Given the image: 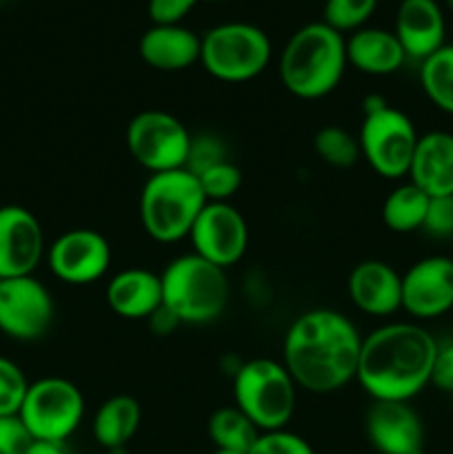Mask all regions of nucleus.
Returning <instances> with one entry per match:
<instances>
[{
    "instance_id": "32",
    "label": "nucleus",
    "mask_w": 453,
    "mask_h": 454,
    "mask_svg": "<svg viewBox=\"0 0 453 454\" xmlns=\"http://www.w3.org/2000/svg\"><path fill=\"white\" fill-rule=\"evenodd\" d=\"M226 153L225 146L218 137L211 136H198L191 137V149L189 158H187V171H191L194 176H200L203 171H207L209 167L218 162H225Z\"/></svg>"
},
{
    "instance_id": "10",
    "label": "nucleus",
    "mask_w": 453,
    "mask_h": 454,
    "mask_svg": "<svg viewBox=\"0 0 453 454\" xmlns=\"http://www.w3.org/2000/svg\"><path fill=\"white\" fill-rule=\"evenodd\" d=\"M127 146L131 158L147 171H176L187 167L191 133L167 111H142L129 122Z\"/></svg>"
},
{
    "instance_id": "17",
    "label": "nucleus",
    "mask_w": 453,
    "mask_h": 454,
    "mask_svg": "<svg viewBox=\"0 0 453 454\" xmlns=\"http://www.w3.org/2000/svg\"><path fill=\"white\" fill-rule=\"evenodd\" d=\"M395 38L404 56L426 60L444 47V16L435 0H402L395 13Z\"/></svg>"
},
{
    "instance_id": "34",
    "label": "nucleus",
    "mask_w": 453,
    "mask_h": 454,
    "mask_svg": "<svg viewBox=\"0 0 453 454\" xmlns=\"http://www.w3.org/2000/svg\"><path fill=\"white\" fill-rule=\"evenodd\" d=\"M198 3L200 0H149L147 13L154 25H180L182 18L194 12Z\"/></svg>"
},
{
    "instance_id": "26",
    "label": "nucleus",
    "mask_w": 453,
    "mask_h": 454,
    "mask_svg": "<svg viewBox=\"0 0 453 454\" xmlns=\"http://www.w3.org/2000/svg\"><path fill=\"white\" fill-rule=\"evenodd\" d=\"M420 82L426 98L440 111L453 115V44H444L422 60Z\"/></svg>"
},
{
    "instance_id": "23",
    "label": "nucleus",
    "mask_w": 453,
    "mask_h": 454,
    "mask_svg": "<svg viewBox=\"0 0 453 454\" xmlns=\"http://www.w3.org/2000/svg\"><path fill=\"white\" fill-rule=\"evenodd\" d=\"M140 403L129 395H115L107 399L93 415V439L107 450H123L140 428Z\"/></svg>"
},
{
    "instance_id": "16",
    "label": "nucleus",
    "mask_w": 453,
    "mask_h": 454,
    "mask_svg": "<svg viewBox=\"0 0 453 454\" xmlns=\"http://www.w3.org/2000/svg\"><path fill=\"white\" fill-rule=\"evenodd\" d=\"M364 430L380 454H425V424L409 402H373Z\"/></svg>"
},
{
    "instance_id": "27",
    "label": "nucleus",
    "mask_w": 453,
    "mask_h": 454,
    "mask_svg": "<svg viewBox=\"0 0 453 454\" xmlns=\"http://www.w3.org/2000/svg\"><path fill=\"white\" fill-rule=\"evenodd\" d=\"M314 149L322 162L336 168H349L358 162V158H362L358 137L351 136L346 129L333 127V124L322 127L315 133Z\"/></svg>"
},
{
    "instance_id": "3",
    "label": "nucleus",
    "mask_w": 453,
    "mask_h": 454,
    "mask_svg": "<svg viewBox=\"0 0 453 454\" xmlns=\"http://www.w3.org/2000/svg\"><path fill=\"white\" fill-rule=\"evenodd\" d=\"M346 65L345 35L324 22H309L284 44L280 80L296 98L318 100L340 84Z\"/></svg>"
},
{
    "instance_id": "5",
    "label": "nucleus",
    "mask_w": 453,
    "mask_h": 454,
    "mask_svg": "<svg viewBox=\"0 0 453 454\" xmlns=\"http://www.w3.org/2000/svg\"><path fill=\"white\" fill-rule=\"evenodd\" d=\"M204 204L203 186L187 168L151 173L140 193V222L155 242H178L189 238Z\"/></svg>"
},
{
    "instance_id": "25",
    "label": "nucleus",
    "mask_w": 453,
    "mask_h": 454,
    "mask_svg": "<svg viewBox=\"0 0 453 454\" xmlns=\"http://www.w3.org/2000/svg\"><path fill=\"white\" fill-rule=\"evenodd\" d=\"M429 200V195L417 189L413 182L391 191L382 207V220H385L386 229H391L393 233H411V231L422 229Z\"/></svg>"
},
{
    "instance_id": "8",
    "label": "nucleus",
    "mask_w": 453,
    "mask_h": 454,
    "mask_svg": "<svg viewBox=\"0 0 453 454\" xmlns=\"http://www.w3.org/2000/svg\"><path fill=\"white\" fill-rule=\"evenodd\" d=\"M271 60V40L249 22H225L203 35L200 62L222 82H247L260 75Z\"/></svg>"
},
{
    "instance_id": "33",
    "label": "nucleus",
    "mask_w": 453,
    "mask_h": 454,
    "mask_svg": "<svg viewBox=\"0 0 453 454\" xmlns=\"http://www.w3.org/2000/svg\"><path fill=\"white\" fill-rule=\"evenodd\" d=\"M422 229L433 238H451L453 235V195L431 198Z\"/></svg>"
},
{
    "instance_id": "1",
    "label": "nucleus",
    "mask_w": 453,
    "mask_h": 454,
    "mask_svg": "<svg viewBox=\"0 0 453 454\" xmlns=\"http://www.w3.org/2000/svg\"><path fill=\"white\" fill-rule=\"evenodd\" d=\"M362 337L349 317L338 310L315 309L289 326L282 364L296 386L315 395L345 388L358 375Z\"/></svg>"
},
{
    "instance_id": "41",
    "label": "nucleus",
    "mask_w": 453,
    "mask_h": 454,
    "mask_svg": "<svg viewBox=\"0 0 453 454\" xmlns=\"http://www.w3.org/2000/svg\"><path fill=\"white\" fill-rule=\"evenodd\" d=\"M204 3H220V0H204Z\"/></svg>"
},
{
    "instance_id": "39",
    "label": "nucleus",
    "mask_w": 453,
    "mask_h": 454,
    "mask_svg": "<svg viewBox=\"0 0 453 454\" xmlns=\"http://www.w3.org/2000/svg\"><path fill=\"white\" fill-rule=\"evenodd\" d=\"M213 454H244V452H231V450H216Z\"/></svg>"
},
{
    "instance_id": "2",
    "label": "nucleus",
    "mask_w": 453,
    "mask_h": 454,
    "mask_svg": "<svg viewBox=\"0 0 453 454\" xmlns=\"http://www.w3.org/2000/svg\"><path fill=\"white\" fill-rule=\"evenodd\" d=\"M438 341L417 324H386L362 340L355 380L373 402H411L431 384Z\"/></svg>"
},
{
    "instance_id": "42",
    "label": "nucleus",
    "mask_w": 453,
    "mask_h": 454,
    "mask_svg": "<svg viewBox=\"0 0 453 454\" xmlns=\"http://www.w3.org/2000/svg\"><path fill=\"white\" fill-rule=\"evenodd\" d=\"M0 3H3V0H0Z\"/></svg>"
},
{
    "instance_id": "36",
    "label": "nucleus",
    "mask_w": 453,
    "mask_h": 454,
    "mask_svg": "<svg viewBox=\"0 0 453 454\" xmlns=\"http://www.w3.org/2000/svg\"><path fill=\"white\" fill-rule=\"evenodd\" d=\"M431 384L442 393H453V341L438 344L433 368H431Z\"/></svg>"
},
{
    "instance_id": "40",
    "label": "nucleus",
    "mask_w": 453,
    "mask_h": 454,
    "mask_svg": "<svg viewBox=\"0 0 453 454\" xmlns=\"http://www.w3.org/2000/svg\"><path fill=\"white\" fill-rule=\"evenodd\" d=\"M444 3H447V7L453 12V0H444Z\"/></svg>"
},
{
    "instance_id": "21",
    "label": "nucleus",
    "mask_w": 453,
    "mask_h": 454,
    "mask_svg": "<svg viewBox=\"0 0 453 454\" xmlns=\"http://www.w3.org/2000/svg\"><path fill=\"white\" fill-rule=\"evenodd\" d=\"M107 304L118 317L149 319L163 306L160 275L147 269H127L107 286Z\"/></svg>"
},
{
    "instance_id": "13",
    "label": "nucleus",
    "mask_w": 453,
    "mask_h": 454,
    "mask_svg": "<svg viewBox=\"0 0 453 454\" xmlns=\"http://www.w3.org/2000/svg\"><path fill=\"white\" fill-rule=\"evenodd\" d=\"M111 247L93 229H71L49 247V269L71 286L93 284L109 270Z\"/></svg>"
},
{
    "instance_id": "30",
    "label": "nucleus",
    "mask_w": 453,
    "mask_h": 454,
    "mask_svg": "<svg viewBox=\"0 0 453 454\" xmlns=\"http://www.w3.org/2000/svg\"><path fill=\"white\" fill-rule=\"evenodd\" d=\"M27 388L25 372L12 359L0 357V417H18Z\"/></svg>"
},
{
    "instance_id": "14",
    "label": "nucleus",
    "mask_w": 453,
    "mask_h": 454,
    "mask_svg": "<svg viewBox=\"0 0 453 454\" xmlns=\"http://www.w3.org/2000/svg\"><path fill=\"white\" fill-rule=\"evenodd\" d=\"M44 253L38 217L25 207H0V279L25 278L36 270Z\"/></svg>"
},
{
    "instance_id": "38",
    "label": "nucleus",
    "mask_w": 453,
    "mask_h": 454,
    "mask_svg": "<svg viewBox=\"0 0 453 454\" xmlns=\"http://www.w3.org/2000/svg\"><path fill=\"white\" fill-rule=\"evenodd\" d=\"M27 454H69L65 450V443L53 442H31Z\"/></svg>"
},
{
    "instance_id": "24",
    "label": "nucleus",
    "mask_w": 453,
    "mask_h": 454,
    "mask_svg": "<svg viewBox=\"0 0 453 454\" xmlns=\"http://www.w3.org/2000/svg\"><path fill=\"white\" fill-rule=\"evenodd\" d=\"M207 433L211 437L216 450L244 454H249L253 443H256V439L260 437V430L235 406H225L213 411L211 417H209Z\"/></svg>"
},
{
    "instance_id": "29",
    "label": "nucleus",
    "mask_w": 453,
    "mask_h": 454,
    "mask_svg": "<svg viewBox=\"0 0 453 454\" xmlns=\"http://www.w3.org/2000/svg\"><path fill=\"white\" fill-rule=\"evenodd\" d=\"M195 177L203 186L207 202H229V198H234L240 186H242V173L229 160L213 164V167H209L207 171Z\"/></svg>"
},
{
    "instance_id": "28",
    "label": "nucleus",
    "mask_w": 453,
    "mask_h": 454,
    "mask_svg": "<svg viewBox=\"0 0 453 454\" xmlns=\"http://www.w3.org/2000/svg\"><path fill=\"white\" fill-rule=\"evenodd\" d=\"M378 0H324V25L340 31H358L373 16Z\"/></svg>"
},
{
    "instance_id": "7",
    "label": "nucleus",
    "mask_w": 453,
    "mask_h": 454,
    "mask_svg": "<svg viewBox=\"0 0 453 454\" xmlns=\"http://www.w3.org/2000/svg\"><path fill=\"white\" fill-rule=\"evenodd\" d=\"M417 140L420 136L407 114L389 106L380 96L364 100V118L358 133L360 155L378 176L389 180L409 176Z\"/></svg>"
},
{
    "instance_id": "19",
    "label": "nucleus",
    "mask_w": 453,
    "mask_h": 454,
    "mask_svg": "<svg viewBox=\"0 0 453 454\" xmlns=\"http://www.w3.org/2000/svg\"><path fill=\"white\" fill-rule=\"evenodd\" d=\"M409 177L429 198L453 195V133L431 131L420 136Z\"/></svg>"
},
{
    "instance_id": "31",
    "label": "nucleus",
    "mask_w": 453,
    "mask_h": 454,
    "mask_svg": "<svg viewBox=\"0 0 453 454\" xmlns=\"http://www.w3.org/2000/svg\"><path fill=\"white\" fill-rule=\"evenodd\" d=\"M249 454H315L311 443L302 439L300 434L289 433V430H271L260 433Z\"/></svg>"
},
{
    "instance_id": "12",
    "label": "nucleus",
    "mask_w": 453,
    "mask_h": 454,
    "mask_svg": "<svg viewBox=\"0 0 453 454\" xmlns=\"http://www.w3.org/2000/svg\"><path fill=\"white\" fill-rule=\"evenodd\" d=\"M194 253L220 269L238 264L249 247V226L229 202H207L189 233Z\"/></svg>"
},
{
    "instance_id": "15",
    "label": "nucleus",
    "mask_w": 453,
    "mask_h": 454,
    "mask_svg": "<svg viewBox=\"0 0 453 454\" xmlns=\"http://www.w3.org/2000/svg\"><path fill=\"white\" fill-rule=\"evenodd\" d=\"M402 309L417 319H433L453 309V260L431 255L402 275Z\"/></svg>"
},
{
    "instance_id": "4",
    "label": "nucleus",
    "mask_w": 453,
    "mask_h": 454,
    "mask_svg": "<svg viewBox=\"0 0 453 454\" xmlns=\"http://www.w3.org/2000/svg\"><path fill=\"white\" fill-rule=\"evenodd\" d=\"M163 306L180 324H209L220 317L229 301V282L220 266L195 253L169 262L160 275Z\"/></svg>"
},
{
    "instance_id": "6",
    "label": "nucleus",
    "mask_w": 453,
    "mask_h": 454,
    "mask_svg": "<svg viewBox=\"0 0 453 454\" xmlns=\"http://www.w3.org/2000/svg\"><path fill=\"white\" fill-rule=\"evenodd\" d=\"M296 381L275 359H251L234 377L235 408L260 433L282 430L296 411Z\"/></svg>"
},
{
    "instance_id": "35",
    "label": "nucleus",
    "mask_w": 453,
    "mask_h": 454,
    "mask_svg": "<svg viewBox=\"0 0 453 454\" xmlns=\"http://www.w3.org/2000/svg\"><path fill=\"white\" fill-rule=\"evenodd\" d=\"M31 437L18 417H0V454H27Z\"/></svg>"
},
{
    "instance_id": "22",
    "label": "nucleus",
    "mask_w": 453,
    "mask_h": 454,
    "mask_svg": "<svg viewBox=\"0 0 453 454\" xmlns=\"http://www.w3.org/2000/svg\"><path fill=\"white\" fill-rule=\"evenodd\" d=\"M404 60L407 56L393 31L362 27L346 40V62L354 65L360 74L389 75L398 71Z\"/></svg>"
},
{
    "instance_id": "37",
    "label": "nucleus",
    "mask_w": 453,
    "mask_h": 454,
    "mask_svg": "<svg viewBox=\"0 0 453 454\" xmlns=\"http://www.w3.org/2000/svg\"><path fill=\"white\" fill-rule=\"evenodd\" d=\"M149 324H151V331H154L155 335H169L173 328L180 326V322H178V319L173 317V313H169L164 306H160V309L151 315Z\"/></svg>"
},
{
    "instance_id": "20",
    "label": "nucleus",
    "mask_w": 453,
    "mask_h": 454,
    "mask_svg": "<svg viewBox=\"0 0 453 454\" xmlns=\"http://www.w3.org/2000/svg\"><path fill=\"white\" fill-rule=\"evenodd\" d=\"M203 38L182 25H154L142 34L138 53L158 71H182L200 62Z\"/></svg>"
},
{
    "instance_id": "11",
    "label": "nucleus",
    "mask_w": 453,
    "mask_h": 454,
    "mask_svg": "<svg viewBox=\"0 0 453 454\" xmlns=\"http://www.w3.org/2000/svg\"><path fill=\"white\" fill-rule=\"evenodd\" d=\"M53 297L31 275L0 279V331L18 341L40 340L52 328Z\"/></svg>"
},
{
    "instance_id": "9",
    "label": "nucleus",
    "mask_w": 453,
    "mask_h": 454,
    "mask_svg": "<svg viewBox=\"0 0 453 454\" xmlns=\"http://www.w3.org/2000/svg\"><path fill=\"white\" fill-rule=\"evenodd\" d=\"M84 417V397L76 384L62 377H44L27 388L18 419L31 442L65 443Z\"/></svg>"
},
{
    "instance_id": "18",
    "label": "nucleus",
    "mask_w": 453,
    "mask_h": 454,
    "mask_svg": "<svg viewBox=\"0 0 453 454\" xmlns=\"http://www.w3.org/2000/svg\"><path fill=\"white\" fill-rule=\"evenodd\" d=\"M349 295L362 313L386 317L402 309V275L386 262L364 260L351 270Z\"/></svg>"
}]
</instances>
